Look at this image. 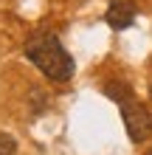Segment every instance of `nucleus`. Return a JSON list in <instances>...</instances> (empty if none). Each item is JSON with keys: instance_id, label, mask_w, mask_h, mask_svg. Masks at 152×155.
<instances>
[{"instance_id": "nucleus-1", "label": "nucleus", "mask_w": 152, "mask_h": 155, "mask_svg": "<svg viewBox=\"0 0 152 155\" xmlns=\"http://www.w3.org/2000/svg\"><path fill=\"white\" fill-rule=\"evenodd\" d=\"M25 57L31 59V65H37L42 74L53 82H70L73 76V59L65 51V45L53 31H34L25 40Z\"/></svg>"}, {"instance_id": "nucleus-2", "label": "nucleus", "mask_w": 152, "mask_h": 155, "mask_svg": "<svg viewBox=\"0 0 152 155\" xmlns=\"http://www.w3.org/2000/svg\"><path fill=\"white\" fill-rule=\"evenodd\" d=\"M118 110H121V118H124L130 141L132 144H144L152 135V116H149V110L135 96H127L124 102H118Z\"/></svg>"}, {"instance_id": "nucleus-3", "label": "nucleus", "mask_w": 152, "mask_h": 155, "mask_svg": "<svg viewBox=\"0 0 152 155\" xmlns=\"http://www.w3.org/2000/svg\"><path fill=\"white\" fill-rule=\"evenodd\" d=\"M135 14H138V6L132 3V0H113V3L107 6L104 20H107V25H110L113 31H124V28H130V25L135 23Z\"/></svg>"}, {"instance_id": "nucleus-4", "label": "nucleus", "mask_w": 152, "mask_h": 155, "mask_svg": "<svg viewBox=\"0 0 152 155\" xmlns=\"http://www.w3.org/2000/svg\"><path fill=\"white\" fill-rule=\"evenodd\" d=\"M104 96L107 99H113V102H124L127 96H132V90H130V85L124 79H110L104 85Z\"/></svg>"}, {"instance_id": "nucleus-5", "label": "nucleus", "mask_w": 152, "mask_h": 155, "mask_svg": "<svg viewBox=\"0 0 152 155\" xmlns=\"http://www.w3.org/2000/svg\"><path fill=\"white\" fill-rule=\"evenodd\" d=\"M17 152V141L8 133H0V155H14Z\"/></svg>"}, {"instance_id": "nucleus-6", "label": "nucleus", "mask_w": 152, "mask_h": 155, "mask_svg": "<svg viewBox=\"0 0 152 155\" xmlns=\"http://www.w3.org/2000/svg\"><path fill=\"white\" fill-rule=\"evenodd\" d=\"M147 155H152V147H149V150H147Z\"/></svg>"}, {"instance_id": "nucleus-7", "label": "nucleus", "mask_w": 152, "mask_h": 155, "mask_svg": "<svg viewBox=\"0 0 152 155\" xmlns=\"http://www.w3.org/2000/svg\"><path fill=\"white\" fill-rule=\"evenodd\" d=\"M149 96H152V85H149Z\"/></svg>"}]
</instances>
